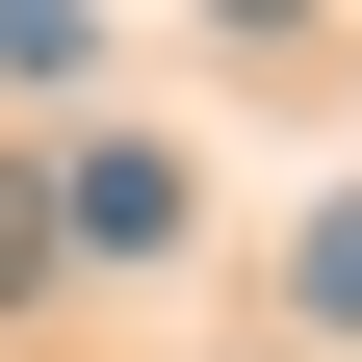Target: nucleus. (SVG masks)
Wrapping results in <instances>:
<instances>
[{"label": "nucleus", "instance_id": "obj_1", "mask_svg": "<svg viewBox=\"0 0 362 362\" xmlns=\"http://www.w3.org/2000/svg\"><path fill=\"white\" fill-rule=\"evenodd\" d=\"M52 233H78V259H156V233H181V156H78Z\"/></svg>", "mask_w": 362, "mask_h": 362}, {"label": "nucleus", "instance_id": "obj_2", "mask_svg": "<svg viewBox=\"0 0 362 362\" xmlns=\"http://www.w3.org/2000/svg\"><path fill=\"white\" fill-rule=\"evenodd\" d=\"M285 285H310V337H362V207H310V259H285Z\"/></svg>", "mask_w": 362, "mask_h": 362}, {"label": "nucleus", "instance_id": "obj_3", "mask_svg": "<svg viewBox=\"0 0 362 362\" xmlns=\"http://www.w3.org/2000/svg\"><path fill=\"white\" fill-rule=\"evenodd\" d=\"M233 26H310V0H233Z\"/></svg>", "mask_w": 362, "mask_h": 362}]
</instances>
